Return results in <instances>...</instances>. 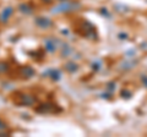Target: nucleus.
<instances>
[{"label":"nucleus","instance_id":"1","mask_svg":"<svg viewBox=\"0 0 147 137\" xmlns=\"http://www.w3.org/2000/svg\"><path fill=\"white\" fill-rule=\"evenodd\" d=\"M81 7L80 3L77 1H67V0H64V3L59 4V5L54 6L52 13H63V12H70V11H75L79 10Z\"/></svg>","mask_w":147,"mask_h":137},{"label":"nucleus","instance_id":"2","mask_svg":"<svg viewBox=\"0 0 147 137\" xmlns=\"http://www.w3.org/2000/svg\"><path fill=\"white\" fill-rule=\"evenodd\" d=\"M34 24H36L37 27H39V28L48 30L53 26V21L50 19H48V17H37V19L34 20Z\"/></svg>","mask_w":147,"mask_h":137},{"label":"nucleus","instance_id":"3","mask_svg":"<svg viewBox=\"0 0 147 137\" xmlns=\"http://www.w3.org/2000/svg\"><path fill=\"white\" fill-rule=\"evenodd\" d=\"M18 105H32L36 103V98L33 95H28V94H22L20 97V100L16 102Z\"/></svg>","mask_w":147,"mask_h":137},{"label":"nucleus","instance_id":"4","mask_svg":"<svg viewBox=\"0 0 147 137\" xmlns=\"http://www.w3.org/2000/svg\"><path fill=\"white\" fill-rule=\"evenodd\" d=\"M36 111L37 113H40V114H48V113H54L55 111V105L52 103H45L42 104V105L37 107L36 108Z\"/></svg>","mask_w":147,"mask_h":137},{"label":"nucleus","instance_id":"5","mask_svg":"<svg viewBox=\"0 0 147 137\" xmlns=\"http://www.w3.org/2000/svg\"><path fill=\"white\" fill-rule=\"evenodd\" d=\"M44 48L48 53H54L57 50V44H55V40L53 38H47L44 40Z\"/></svg>","mask_w":147,"mask_h":137},{"label":"nucleus","instance_id":"6","mask_svg":"<svg viewBox=\"0 0 147 137\" xmlns=\"http://www.w3.org/2000/svg\"><path fill=\"white\" fill-rule=\"evenodd\" d=\"M20 72H21V75L24 76V79H31V77L34 75V70H33L32 67H30V66H24V67H21Z\"/></svg>","mask_w":147,"mask_h":137},{"label":"nucleus","instance_id":"7","mask_svg":"<svg viewBox=\"0 0 147 137\" xmlns=\"http://www.w3.org/2000/svg\"><path fill=\"white\" fill-rule=\"evenodd\" d=\"M12 12H13V9L10 7V6L6 7V9H4L3 12H1V15H0V21H1V22H7L9 17L12 15Z\"/></svg>","mask_w":147,"mask_h":137},{"label":"nucleus","instance_id":"8","mask_svg":"<svg viewBox=\"0 0 147 137\" xmlns=\"http://www.w3.org/2000/svg\"><path fill=\"white\" fill-rule=\"evenodd\" d=\"M18 10L21 12H24L25 15H30V13H32V11H33V9H32L28 4H21V5L18 6Z\"/></svg>","mask_w":147,"mask_h":137},{"label":"nucleus","instance_id":"9","mask_svg":"<svg viewBox=\"0 0 147 137\" xmlns=\"http://www.w3.org/2000/svg\"><path fill=\"white\" fill-rule=\"evenodd\" d=\"M65 70L67 72H70V74H74V72H76L77 71V65L74 61H70V62H66L65 64Z\"/></svg>","mask_w":147,"mask_h":137},{"label":"nucleus","instance_id":"10","mask_svg":"<svg viewBox=\"0 0 147 137\" xmlns=\"http://www.w3.org/2000/svg\"><path fill=\"white\" fill-rule=\"evenodd\" d=\"M49 74H50V77H52V80L54 81H59L61 77V72L57 70V68H54V70H49Z\"/></svg>","mask_w":147,"mask_h":137},{"label":"nucleus","instance_id":"11","mask_svg":"<svg viewBox=\"0 0 147 137\" xmlns=\"http://www.w3.org/2000/svg\"><path fill=\"white\" fill-rule=\"evenodd\" d=\"M9 70V65L5 64L4 61H0V74H4V72H6Z\"/></svg>","mask_w":147,"mask_h":137},{"label":"nucleus","instance_id":"12","mask_svg":"<svg viewBox=\"0 0 147 137\" xmlns=\"http://www.w3.org/2000/svg\"><path fill=\"white\" fill-rule=\"evenodd\" d=\"M5 127H6V125H4V122L1 121V119H0V131L4 130V129H5Z\"/></svg>","mask_w":147,"mask_h":137},{"label":"nucleus","instance_id":"13","mask_svg":"<svg viewBox=\"0 0 147 137\" xmlns=\"http://www.w3.org/2000/svg\"><path fill=\"white\" fill-rule=\"evenodd\" d=\"M60 1H63V0H60Z\"/></svg>","mask_w":147,"mask_h":137}]
</instances>
